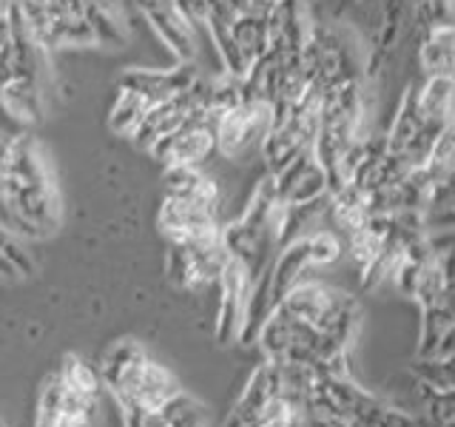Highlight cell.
<instances>
[{
    "mask_svg": "<svg viewBox=\"0 0 455 427\" xmlns=\"http://www.w3.org/2000/svg\"><path fill=\"white\" fill-rule=\"evenodd\" d=\"M205 424H208L205 407L194 396L177 391L160 410L151 413L142 427H205Z\"/></svg>",
    "mask_w": 455,
    "mask_h": 427,
    "instance_id": "cell-20",
    "label": "cell"
},
{
    "mask_svg": "<svg viewBox=\"0 0 455 427\" xmlns=\"http://www.w3.org/2000/svg\"><path fill=\"white\" fill-rule=\"evenodd\" d=\"M177 391H180V384L174 376H171V370H165L156 362H148L134 393L128 396L125 402H120V410L123 413H154V410H160Z\"/></svg>",
    "mask_w": 455,
    "mask_h": 427,
    "instance_id": "cell-14",
    "label": "cell"
},
{
    "mask_svg": "<svg viewBox=\"0 0 455 427\" xmlns=\"http://www.w3.org/2000/svg\"><path fill=\"white\" fill-rule=\"evenodd\" d=\"M194 109L188 103V97L177 94V97H168V100H160V103H151L148 111L142 114V120L137 123V128L132 132V140L137 142L140 149H151L156 140H163L165 134H171L174 128L188 117Z\"/></svg>",
    "mask_w": 455,
    "mask_h": 427,
    "instance_id": "cell-12",
    "label": "cell"
},
{
    "mask_svg": "<svg viewBox=\"0 0 455 427\" xmlns=\"http://www.w3.org/2000/svg\"><path fill=\"white\" fill-rule=\"evenodd\" d=\"M419 111L424 120L452 123V77H424L419 83Z\"/></svg>",
    "mask_w": 455,
    "mask_h": 427,
    "instance_id": "cell-21",
    "label": "cell"
},
{
    "mask_svg": "<svg viewBox=\"0 0 455 427\" xmlns=\"http://www.w3.org/2000/svg\"><path fill=\"white\" fill-rule=\"evenodd\" d=\"M148 106H151L148 100H142L140 94L128 92V89H120L117 97H114V106H111V114H108V125L117 134L132 137L137 123L142 120V114L148 111Z\"/></svg>",
    "mask_w": 455,
    "mask_h": 427,
    "instance_id": "cell-25",
    "label": "cell"
},
{
    "mask_svg": "<svg viewBox=\"0 0 455 427\" xmlns=\"http://www.w3.org/2000/svg\"><path fill=\"white\" fill-rule=\"evenodd\" d=\"M412 299L419 302V308L450 305V254H430L416 288H412Z\"/></svg>",
    "mask_w": 455,
    "mask_h": 427,
    "instance_id": "cell-17",
    "label": "cell"
},
{
    "mask_svg": "<svg viewBox=\"0 0 455 427\" xmlns=\"http://www.w3.org/2000/svg\"><path fill=\"white\" fill-rule=\"evenodd\" d=\"M156 222H160V231L168 237V242L203 239V237L217 234L222 228L220 205L185 203V199H174V197H163Z\"/></svg>",
    "mask_w": 455,
    "mask_h": 427,
    "instance_id": "cell-6",
    "label": "cell"
},
{
    "mask_svg": "<svg viewBox=\"0 0 455 427\" xmlns=\"http://www.w3.org/2000/svg\"><path fill=\"white\" fill-rule=\"evenodd\" d=\"M163 197L185 199V203L220 205V185L199 165H168L163 174Z\"/></svg>",
    "mask_w": 455,
    "mask_h": 427,
    "instance_id": "cell-13",
    "label": "cell"
},
{
    "mask_svg": "<svg viewBox=\"0 0 455 427\" xmlns=\"http://www.w3.org/2000/svg\"><path fill=\"white\" fill-rule=\"evenodd\" d=\"M302 424H305L302 405H299L293 396H288L282 391L274 402L262 410V416L256 419L251 427H302Z\"/></svg>",
    "mask_w": 455,
    "mask_h": 427,
    "instance_id": "cell-28",
    "label": "cell"
},
{
    "mask_svg": "<svg viewBox=\"0 0 455 427\" xmlns=\"http://www.w3.org/2000/svg\"><path fill=\"white\" fill-rule=\"evenodd\" d=\"M217 111H191L174 132L156 140L148 154L168 165H203L217 151Z\"/></svg>",
    "mask_w": 455,
    "mask_h": 427,
    "instance_id": "cell-4",
    "label": "cell"
},
{
    "mask_svg": "<svg viewBox=\"0 0 455 427\" xmlns=\"http://www.w3.org/2000/svg\"><path fill=\"white\" fill-rule=\"evenodd\" d=\"M274 4H279V0H251V9L253 12H267Z\"/></svg>",
    "mask_w": 455,
    "mask_h": 427,
    "instance_id": "cell-36",
    "label": "cell"
},
{
    "mask_svg": "<svg viewBox=\"0 0 455 427\" xmlns=\"http://www.w3.org/2000/svg\"><path fill=\"white\" fill-rule=\"evenodd\" d=\"M455 327L452 308L450 305H435V308H421V339H419V356H433L441 336Z\"/></svg>",
    "mask_w": 455,
    "mask_h": 427,
    "instance_id": "cell-26",
    "label": "cell"
},
{
    "mask_svg": "<svg viewBox=\"0 0 455 427\" xmlns=\"http://www.w3.org/2000/svg\"><path fill=\"white\" fill-rule=\"evenodd\" d=\"M0 254H4L14 268H18V274H20V277L35 274L32 256H28V254L23 251V246L18 242V237H14V234H12V228H6L4 222H0Z\"/></svg>",
    "mask_w": 455,
    "mask_h": 427,
    "instance_id": "cell-32",
    "label": "cell"
},
{
    "mask_svg": "<svg viewBox=\"0 0 455 427\" xmlns=\"http://www.w3.org/2000/svg\"><path fill=\"white\" fill-rule=\"evenodd\" d=\"M231 37L242 54V60L251 68L259 57L267 52V26H265V12H242L239 18L231 23Z\"/></svg>",
    "mask_w": 455,
    "mask_h": 427,
    "instance_id": "cell-18",
    "label": "cell"
},
{
    "mask_svg": "<svg viewBox=\"0 0 455 427\" xmlns=\"http://www.w3.org/2000/svg\"><path fill=\"white\" fill-rule=\"evenodd\" d=\"M324 194H331L327 191V177H324L322 165L316 160H310V165L288 185V191L279 197V205H302V203H310V199H319Z\"/></svg>",
    "mask_w": 455,
    "mask_h": 427,
    "instance_id": "cell-22",
    "label": "cell"
},
{
    "mask_svg": "<svg viewBox=\"0 0 455 427\" xmlns=\"http://www.w3.org/2000/svg\"><path fill=\"white\" fill-rule=\"evenodd\" d=\"M421 111H419V83H410L402 100H398V109H395V117H393V125L390 132L384 134V140H387V151L390 154H402L404 146L412 140V134L419 132L421 125Z\"/></svg>",
    "mask_w": 455,
    "mask_h": 427,
    "instance_id": "cell-19",
    "label": "cell"
},
{
    "mask_svg": "<svg viewBox=\"0 0 455 427\" xmlns=\"http://www.w3.org/2000/svg\"><path fill=\"white\" fill-rule=\"evenodd\" d=\"M220 310H217V342L225 345V342L236 339L239 322H242V308H245V296L251 288V277L245 265L234 256H228V262L220 274Z\"/></svg>",
    "mask_w": 455,
    "mask_h": 427,
    "instance_id": "cell-10",
    "label": "cell"
},
{
    "mask_svg": "<svg viewBox=\"0 0 455 427\" xmlns=\"http://www.w3.org/2000/svg\"><path fill=\"white\" fill-rule=\"evenodd\" d=\"M63 402H66V384L60 376L52 374L43 382L35 410V427H63Z\"/></svg>",
    "mask_w": 455,
    "mask_h": 427,
    "instance_id": "cell-24",
    "label": "cell"
},
{
    "mask_svg": "<svg viewBox=\"0 0 455 427\" xmlns=\"http://www.w3.org/2000/svg\"><path fill=\"white\" fill-rule=\"evenodd\" d=\"M302 68L319 94L339 83L364 80V46L347 26L313 23L302 46Z\"/></svg>",
    "mask_w": 455,
    "mask_h": 427,
    "instance_id": "cell-2",
    "label": "cell"
},
{
    "mask_svg": "<svg viewBox=\"0 0 455 427\" xmlns=\"http://www.w3.org/2000/svg\"><path fill=\"white\" fill-rule=\"evenodd\" d=\"M419 66L424 77H452L455 66V28L452 23L435 26L419 35Z\"/></svg>",
    "mask_w": 455,
    "mask_h": 427,
    "instance_id": "cell-15",
    "label": "cell"
},
{
    "mask_svg": "<svg viewBox=\"0 0 455 427\" xmlns=\"http://www.w3.org/2000/svg\"><path fill=\"white\" fill-rule=\"evenodd\" d=\"M12 142H14V134L6 132V128H0V189H4V180H6V171H9Z\"/></svg>",
    "mask_w": 455,
    "mask_h": 427,
    "instance_id": "cell-34",
    "label": "cell"
},
{
    "mask_svg": "<svg viewBox=\"0 0 455 427\" xmlns=\"http://www.w3.org/2000/svg\"><path fill=\"white\" fill-rule=\"evenodd\" d=\"M0 277H4V279H20L18 268H14L4 254H0Z\"/></svg>",
    "mask_w": 455,
    "mask_h": 427,
    "instance_id": "cell-35",
    "label": "cell"
},
{
    "mask_svg": "<svg viewBox=\"0 0 455 427\" xmlns=\"http://www.w3.org/2000/svg\"><path fill=\"white\" fill-rule=\"evenodd\" d=\"M57 376H60V382L66 384V391L77 393V396H92V399H97L100 396V388H103V382H100L97 370L92 365H85L80 356H75V353L66 356L60 370H57Z\"/></svg>",
    "mask_w": 455,
    "mask_h": 427,
    "instance_id": "cell-23",
    "label": "cell"
},
{
    "mask_svg": "<svg viewBox=\"0 0 455 427\" xmlns=\"http://www.w3.org/2000/svg\"><path fill=\"white\" fill-rule=\"evenodd\" d=\"M410 374L416 376V382L430 384V388L455 391L452 359H435V356H416V362L410 365Z\"/></svg>",
    "mask_w": 455,
    "mask_h": 427,
    "instance_id": "cell-29",
    "label": "cell"
},
{
    "mask_svg": "<svg viewBox=\"0 0 455 427\" xmlns=\"http://www.w3.org/2000/svg\"><path fill=\"white\" fill-rule=\"evenodd\" d=\"M134 4L154 28V35L174 52V57H180V63H191V57L196 54V37L188 20L174 6V0H134Z\"/></svg>",
    "mask_w": 455,
    "mask_h": 427,
    "instance_id": "cell-9",
    "label": "cell"
},
{
    "mask_svg": "<svg viewBox=\"0 0 455 427\" xmlns=\"http://www.w3.org/2000/svg\"><path fill=\"white\" fill-rule=\"evenodd\" d=\"M0 197H4L12 231L40 239L60 225V194L32 134H14Z\"/></svg>",
    "mask_w": 455,
    "mask_h": 427,
    "instance_id": "cell-1",
    "label": "cell"
},
{
    "mask_svg": "<svg viewBox=\"0 0 455 427\" xmlns=\"http://www.w3.org/2000/svg\"><path fill=\"white\" fill-rule=\"evenodd\" d=\"M0 106H4L9 123L23 132L26 125H35L43 120V111H46V85L35 80L12 77L6 85H0Z\"/></svg>",
    "mask_w": 455,
    "mask_h": 427,
    "instance_id": "cell-11",
    "label": "cell"
},
{
    "mask_svg": "<svg viewBox=\"0 0 455 427\" xmlns=\"http://www.w3.org/2000/svg\"><path fill=\"white\" fill-rule=\"evenodd\" d=\"M307 256H310V265H331L341 256V239L333 231H316V234H307Z\"/></svg>",
    "mask_w": 455,
    "mask_h": 427,
    "instance_id": "cell-31",
    "label": "cell"
},
{
    "mask_svg": "<svg viewBox=\"0 0 455 427\" xmlns=\"http://www.w3.org/2000/svg\"><path fill=\"white\" fill-rule=\"evenodd\" d=\"M307 268H310V256H307L305 237H299L279 248V256L270 262V296H274V305L291 288H296V285L302 282Z\"/></svg>",
    "mask_w": 455,
    "mask_h": 427,
    "instance_id": "cell-16",
    "label": "cell"
},
{
    "mask_svg": "<svg viewBox=\"0 0 455 427\" xmlns=\"http://www.w3.org/2000/svg\"><path fill=\"white\" fill-rule=\"evenodd\" d=\"M174 6L180 9V14L188 20L191 28H205V0H174Z\"/></svg>",
    "mask_w": 455,
    "mask_h": 427,
    "instance_id": "cell-33",
    "label": "cell"
},
{
    "mask_svg": "<svg viewBox=\"0 0 455 427\" xmlns=\"http://www.w3.org/2000/svg\"><path fill=\"white\" fill-rule=\"evenodd\" d=\"M148 362H151L148 353L142 350V345L134 339H120L106 350L97 374H100V382H103V388L114 396V402L120 405L134 393Z\"/></svg>",
    "mask_w": 455,
    "mask_h": 427,
    "instance_id": "cell-7",
    "label": "cell"
},
{
    "mask_svg": "<svg viewBox=\"0 0 455 427\" xmlns=\"http://www.w3.org/2000/svg\"><path fill=\"white\" fill-rule=\"evenodd\" d=\"M168 246V277L182 291H203L220 282V274L228 262L220 231L203 239H177Z\"/></svg>",
    "mask_w": 455,
    "mask_h": 427,
    "instance_id": "cell-3",
    "label": "cell"
},
{
    "mask_svg": "<svg viewBox=\"0 0 455 427\" xmlns=\"http://www.w3.org/2000/svg\"><path fill=\"white\" fill-rule=\"evenodd\" d=\"M412 14V32L424 35L435 26L452 23V0H410Z\"/></svg>",
    "mask_w": 455,
    "mask_h": 427,
    "instance_id": "cell-27",
    "label": "cell"
},
{
    "mask_svg": "<svg viewBox=\"0 0 455 427\" xmlns=\"http://www.w3.org/2000/svg\"><path fill=\"white\" fill-rule=\"evenodd\" d=\"M310 427H324V424H310Z\"/></svg>",
    "mask_w": 455,
    "mask_h": 427,
    "instance_id": "cell-40",
    "label": "cell"
},
{
    "mask_svg": "<svg viewBox=\"0 0 455 427\" xmlns=\"http://www.w3.org/2000/svg\"><path fill=\"white\" fill-rule=\"evenodd\" d=\"M97 419V399L92 396H77L66 391L63 402V427H92Z\"/></svg>",
    "mask_w": 455,
    "mask_h": 427,
    "instance_id": "cell-30",
    "label": "cell"
},
{
    "mask_svg": "<svg viewBox=\"0 0 455 427\" xmlns=\"http://www.w3.org/2000/svg\"><path fill=\"white\" fill-rule=\"evenodd\" d=\"M9 6H12V0H0V14H6Z\"/></svg>",
    "mask_w": 455,
    "mask_h": 427,
    "instance_id": "cell-38",
    "label": "cell"
},
{
    "mask_svg": "<svg viewBox=\"0 0 455 427\" xmlns=\"http://www.w3.org/2000/svg\"><path fill=\"white\" fill-rule=\"evenodd\" d=\"M270 123V106L259 100H248L236 109L217 117V151L225 157H239L259 146Z\"/></svg>",
    "mask_w": 455,
    "mask_h": 427,
    "instance_id": "cell-5",
    "label": "cell"
},
{
    "mask_svg": "<svg viewBox=\"0 0 455 427\" xmlns=\"http://www.w3.org/2000/svg\"><path fill=\"white\" fill-rule=\"evenodd\" d=\"M350 4H355V6H362V9H364V6H373L376 0H350Z\"/></svg>",
    "mask_w": 455,
    "mask_h": 427,
    "instance_id": "cell-37",
    "label": "cell"
},
{
    "mask_svg": "<svg viewBox=\"0 0 455 427\" xmlns=\"http://www.w3.org/2000/svg\"><path fill=\"white\" fill-rule=\"evenodd\" d=\"M194 63H180L174 68H125L117 77V89H128L140 94L148 103H160V100L182 94L196 80Z\"/></svg>",
    "mask_w": 455,
    "mask_h": 427,
    "instance_id": "cell-8",
    "label": "cell"
},
{
    "mask_svg": "<svg viewBox=\"0 0 455 427\" xmlns=\"http://www.w3.org/2000/svg\"><path fill=\"white\" fill-rule=\"evenodd\" d=\"M0 427H9V424H6V422H4V419H0Z\"/></svg>",
    "mask_w": 455,
    "mask_h": 427,
    "instance_id": "cell-39",
    "label": "cell"
}]
</instances>
